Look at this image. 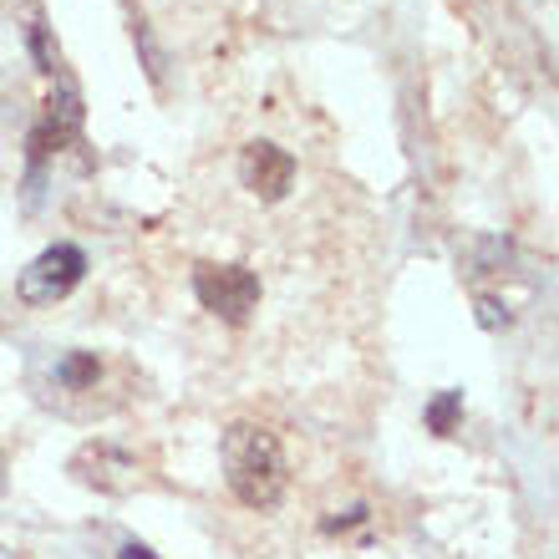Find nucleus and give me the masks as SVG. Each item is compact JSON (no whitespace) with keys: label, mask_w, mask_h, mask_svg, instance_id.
Here are the masks:
<instances>
[{"label":"nucleus","mask_w":559,"mask_h":559,"mask_svg":"<svg viewBox=\"0 0 559 559\" xmlns=\"http://www.w3.org/2000/svg\"><path fill=\"white\" fill-rule=\"evenodd\" d=\"M193 295L219 321L245 325L254 316V306H260V275L245 265H199L193 270Z\"/></svg>","instance_id":"7ed1b4c3"},{"label":"nucleus","mask_w":559,"mask_h":559,"mask_svg":"<svg viewBox=\"0 0 559 559\" xmlns=\"http://www.w3.org/2000/svg\"><path fill=\"white\" fill-rule=\"evenodd\" d=\"M0 559H21V555H15V549H5V545H0Z\"/></svg>","instance_id":"f8f14e48"},{"label":"nucleus","mask_w":559,"mask_h":559,"mask_svg":"<svg viewBox=\"0 0 559 559\" xmlns=\"http://www.w3.org/2000/svg\"><path fill=\"white\" fill-rule=\"evenodd\" d=\"M26 46H31V61H36V67H41L46 76H67V72H61V51H57V41H51V31H46L41 11H31Z\"/></svg>","instance_id":"0eeeda50"},{"label":"nucleus","mask_w":559,"mask_h":559,"mask_svg":"<svg viewBox=\"0 0 559 559\" xmlns=\"http://www.w3.org/2000/svg\"><path fill=\"white\" fill-rule=\"evenodd\" d=\"M478 321H484L488 331H499V325H509V310H503L493 295H478Z\"/></svg>","instance_id":"9d476101"},{"label":"nucleus","mask_w":559,"mask_h":559,"mask_svg":"<svg viewBox=\"0 0 559 559\" xmlns=\"http://www.w3.org/2000/svg\"><path fill=\"white\" fill-rule=\"evenodd\" d=\"M219 463H224V484L245 509L265 514L285 499V453L280 438L260 423H229L219 438Z\"/></svg>","instance_id":"f257e3e1"},{"label":"nucleus","mask_w":559,"mask_h":559,"mask_svg":"<svg viewBox=\"0 0 559 559\" xmlns=\"http://www.w3.org/2000/svg\"><path fill=\"white\" fill-rule=\"evenodd\" d=\"M67 468H72L76 484L97 488V493H128L138 484V457L112 448V442H82Z\"/></svg>","instance_id":"39448f33"},{"label":"nucleus","mask_w":559,"mask_h":559,"mask_svg":"<svg viewBox=\"0 0 559 559\" xmlns=\"http://www.w3.org/2000/svg\"><path fill=\"white\" fill-rule=\"evenodd\" d=\"M457 417H463V392H438L432 397V407H427V427L438 432V438H453V427H457Z\"/></svg>","instance_id":"6e6552de"},{"label":"nucleus","mask_w":559,"mask_h":559,"mask_svg":"<svg viewBox=\"0 0 559 559\" xmlns=\"http://www.w3.org/2000/svg\"><path fill=\"white\" fill-rule=\"evenodd\" d=\"M97 382H103V356L97 352H61L51 361V386H61V392H92Z\"/></svg>","instance_id":"423d86ee"},{"label":"nucleus","mask_w":559,"mask_h":559,"mask_svg":"<svg viewBox=\"0 0 559 559\" xmlns=\"http://www.w3.org/2000/svg\"><path fill=\"white\" fill-rule=\"evenodd\" d=\"M133 41L143 46V61H147V76H153V87H163V51H158V41L147 36V26H143V21H138V26H133Z\"/></svg>","instance_id":"1a4fd4ad"},{"label":"nucleus","mask_w":559,"mask_h":559,"mask_svg":"<svg viewBox=\"0 0 559 559\" xmlns=\"http://www.w3.org/2000/svg\"><path fill=\"white\" fill-rule=\"evenodd\" d=\"M239 183H245L254 199L280 204L295 183V158L280 143H270V138H254V143L239 147Z\"/></svg>","instance_id":"20e7f679"},{"label":"nucleus","mask_w":559,"mask_h":559,"mask_svg":"<svg viewBox=\"0 0 559 559\" xmlns=\"http://www.w3.org/2000/svg\"><path fill=\"white\" fill-rule=\"evenodd\" d=\"M82 275H87V250L72 245V239H61V245H46V250L21 270L15 295H21L26 306H57V300H67V295L82 285Z\"/></svg>","instance_id":"f03ea898"},{"label":"nucleus","mask_w":559,"mask_h":559,"mask_svg":"<svg viewBox=\"0 0 559 559\" xmlns=\"http://www.w3.org/2000/svg\"><path fill=\"white\" fill-rule=\"evenodd\" d=\"M118 559H163V555H153L147 545H138V539H128V545L118 549Z\"/></svg>","instance_id":"9b49d317"}]
</instances>
